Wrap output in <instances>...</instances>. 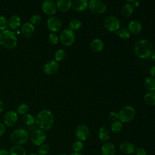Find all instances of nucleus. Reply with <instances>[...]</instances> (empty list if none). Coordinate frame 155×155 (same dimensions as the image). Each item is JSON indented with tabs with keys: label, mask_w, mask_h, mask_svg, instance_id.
Returning <instances> with one entry per match:
<instances>
[{
	"label": "nucleus",
	"mask_w": 155,
	"mask_h": 155,
	"mask_svg": "<svg viewBox=\"0 0 155 155\" xmlns=\"http://www.w3.org/2000/svg\"><path fill=\"white\" fill-rule=\"evenodd\" d=\"M88 7V0H73L71 3L72 8L76 12L85 10Z\"/></svg>",
	"instance_id": "nucleus-16"
},
{
	"label": "nucleus",
	"mask_w": 155,
	"mask_h": 155,
	"mask_svg": "<svg viewBox=\"0 0 155 155\" xmlns=\"http://www.w3.org/2000/svg\"><path fill=\"white\" fill-rule=\"evenodd\" d=\"M108 119L111 121H115L119 119V115L118 113L115 111H111L108 114Z\"/></svg>",
	"instance_id": "nucleus-39"
},
{
	"label": "nucleus",
	"mask_w": 155,
	"mask_h": 155,
	"mask_svg": "<svg viewBox=\"0 0 155 155\" xmlns=\"http://www.w3.org/2000/svg\"><path fill=\"white\" fill-rule=\"evenodd\" d=\"M84 147V144L82 141L76 140L72 144V150L74 152H80Z\"/></svg>",
	"instance_id": "nucleus-35"
},
{
	"label": "nucleus",
	"mask_w": 155,
	"mask_h": 155,
	"mask_svg": "<svg viewBox=\"0 0 155 155\" xmlns=\"http://www.w3.org/2000/svg\"><path fill=\"white\" fill-rule=\"evenodd\" d=\"M48 39H49L50 42L52 44H56L59 41V38L54 33H51L50 34L49 37H48Z\"/></svg>",
	"instance_id": "nucleus-38"
},
{
	"label": "nucleus",
	"mask_w": 155,
	"mask_h": 155,
	"mask_svg": "<svg viewBox=\"0 0 155 155\" xmlns=\"http://www.w3.org/2000/svg\"><path fill=\"white\" fill-rule=\"evenodd\" d=\"M10 155H27V152L25 149L21 145H15L13 146L10 151Z\"/></svg>",
	"instance_id": "nucleus-23"
},
{
	"label": "nucleus",
	"mask_w": 155,
	"mask_h": 155,
	"mask_svg": "<svg viewBox=\"0 0 155 155\" xmlns=\"http://www.w3.org/2000/svg\"><path fill=\"white\" fill-rule=\"evenodd\" d=\"M58 155H67V154H65V153H60V154H59Z\"/></svg>",
	"instance_id": "nucleus-49"
},
{
	"label": "nucleus",
	"mask_w": 155,
	"mask_h": 155,
	"mask_svg": "<svg viewBox=\"0 0 155 155\" xmlns=\"http://www.w3.org/2000/svg\"><path fill=\"white\" fill-rule=\"evenodd\" d=\"M142 27L141 23L137 20H133L130 22L128 25V30L130 33L134 35L139 34L142 30Z\"/></svg>",
	"instance_id": "nucleus-18"
},
{
	"label": "nucleus",
	"mask_w": 155,
	"mask_h": 155,
	"mask_svg": "<svg viewBox=\"0 0 155 155\" xmlns=\"http://www.w3.org/2000/svg\"><path fill=\"white\" fill-rule=\"evenodd\" d=\"M50 151V147L46 143H42L39 146L38 149V154L39 155H47Z\"/></svg>",
	"instance_id": "nucleus-32"
},
{
	"label": "nucleus",
	"mask_w": 155,
	"mask_h": 155,
	"mask_svg": "<svg viewBox=\"0 0 155 155\" xmlns=\"http://www.w3.org/2000/svg\"><path fill=\"white\" fill-rule=\"evenodd\" d=\"M0 155H10L9 151L4 148L0 149Z\"/></svg>",
	"instance_id": "nucleus-42"
},
{
	"label": "nucleus",
	"mask_w": 155,
	"mask_h": 155,
	"mask_svg": "<svg viewBox=\"0 0 155 155\" xmlns=\"http://www.w3.org/2000/svg\"><path fill=\"white\" fill-rule=\"evenodd\" d=\"M145 102L151 106L155 105V91H150L146 93L143 97Z\"/></svg>",
	"instance_id": "nucleus-26"
},
{
	"label": "nucleus",
	"mask_w": 155,
	"mask_h": 155,
	"mask_svg": "<svg viewBox=\"0 0 155 155\" xmlns=\"http://www.w3.org/2000/svg\"><path fill=\"white\" fill-rule=\"evenodd\" d=\"M5 108V105L4 102L0 99V113L2 112L4 110Z\"/></svg>",
	"instance_id": "nucleus-44"
},
{
	"label": "nucleus",
	"mask_w": 155,
	"mask_h": 155,
	"mask_svg": "<svg viewBox=\"0 0 155 155\" xmlns=\"http://www.w3.org/2000/svg\"><path fill=\"white\" fill-rule=\"evenodd\" d=\"M54 120V114L48 110H41L37 114L35 117V122L40 129L44 131L50 130L53 125Z\"/></svg>",
	"instance_id": "nucleus-1"
},
{
	"label": "nucleus",
	"mask_w": 155,
	"mask_h": 155,
	"mask_svg": "<svg viewBox=\"0 0 155 155\" xmlns=\"http://www.w3.org/2000/svg\"><path fill=\"white\" fill-rule=\"evenodd\" d=\"M133 12H134V7L133 5H131L130 3H127L125 5H124L121 10L122 15L125 17L130 16L133 13Z\"/></svg>",
	"instance_id": "nucleus-27"
},
{
	"label": "nucleus",
	"mask_w": 155,
	"mask_h": 155,
	"mask_svg": "<svg viewBox=\"0 0 155 155\" xmlns=\"http://www.w3.org/2000/svg\"><path fill=\"white\" fill-rule=\"evenodd\" d=\"M66 56V53L65 51L61 48V49H58V50H56V51L54 53V58H55V61H56L57 62H60L63 61Z\"/></svg>",
	"instance_id": "nucleus-34"
},
{
	"label": "nucleus",
	"mask_w": 155,
	"mask_h": 155,
	"mask_svg": "<svg viewBox=\"0 0 155 155\" xmlns=\"http://www.w3.org/2000/svg\"><path fill=\"white\" fill-rule=\"evenodd\" d=\"M88 7L91 13L96 15L102 14L107 9L106 5L102 0H91Z\"/></svg>",
	"instance_id": "nucleus-8"
},
{
	"label": "nucleus",
	"mask_w": 155,
	"mask_h": 155,
	"mask_svg": "<svg viewBox=\"0 0 155 155\" xmlns=\"http://www.w3.org/2000/svg\"><path fill=\"white\" fill-rule=\"evenodd\" d=\"M42 18L41 16L39 15H32L30 18V22L32 24H38L41 22Z\"/></svg>",
	"instance_id": "nucleus-37"
},
{
	"label": "nucleus",
	"mask_w": 155,
	"mask_h": 155,
	"mask_svg": "<svg viewBox=\"0 0 155 155\" xmlns=\"http://www.w3.org/2000/svg\"><path fill=\"white\" fill-rule=\"evenodd\" d=\"M46 139V134L44 130L41 129L35 130L30 135V140L36 146H39L44 143Z\"/></svg>",
	"instance_id": "nucleus-9"
},
{
	"label": "nucleus",
	"mask_w": 155,
	"mask_h": 155,
	"mask_svg": "<svg viewBox=\"0 0 155 155\" xmlns=\"http://www.w3.org/2000/svg\"><path fill=\"white\" fill-rule=\"evenodd\" d=\"M136 114L135 109L130 105L122 107L119 111V120L122 123H128L131 122L134 117Z\"/></svg>",
	"instance_id": "nucleus-5"
},
{
	"label": "nucleus",
	"mask_w": 155,
	"mask_h": 155,
	"mask_svg": "<svg viewBox=\"0 0 155 155\" xmlns=\"http://www.w3.org/2000/svg\"><path fill=\"white\" fill-rule=\"evenodd\" d=\"M151 57L152 59L155 62V50L153 51V53H152V54H151Z\"/></svg>",
	"instance_id": "nucleus-46"
},
{
	"label": "nucleus",
	"mask_w": 155,
	"mask_h": 155,
	"mask_svg": "<svg viewBox=\"0 0 155 155\" xmlns=\"http://www.w3.org/2000/svg\"><path fill=\"white\" fill-rule=\"evenodd\" d=\"M136 155H147L146 150L142 148V147H138L135 150Z\"/></svg>",
	"instance_id": "nucleus-40"
},
{
	"label": "nucleus",
	"mask_w": 155,
	"mask_h": 155,
	"mask_svg": "<svg viewBox=\"0 0 155 155\" xmlns=\"http://www.w3.org/2000/svg\"><path fill=\"white\" fill-rule=\"evenodd\" d=\"M134 51L136 54L142 59L150 58L153 51L152 44L147 39H140L136 43Z\"/></svg>",
	"instance_id": "nucleus-2"
},
{
	"label": "nucleus",
	"mask_w": 155,
	"mask_h": 155,
	"mask_svg": "<svg viewBox=\"0 0 155 155\" xmlns=\"http://www.w3.org/2000/svg\"><path fill=\"white\" fill-rule=\"evenodd\" d=\"M75 136L78 140L81 141L86 140L90 136V130L85 124H79L75 128Z\"/></svg>",
	"instance_id": "nucleus-10"
},
{
	"label": "nucleus",
	"mask_w": 155,
	"mask_h": 155,
	"mask_svg": "<svg viewBox=\"0 0 155 155\" xmlns=\"http://www.w3.org/2000/svg\"><path fill=\"white\" fill-rule=\"evenodd\" d=\"M71 0H57L56 4L57 8L60 12H66L71 7Z\"/></svg>",
	"instance_id": "nucleus-20"
},
{
	"label": "nucleus",
	"mask_w": 155,
	"mask_h": 155,
	"mask_svg": "<svg viewBox=\"0 0 155 155\" xmlns=\"http://www.w3.org/2000/svg\"><path fill=\"white\" fill-rule=\"evenodd\" d=\"M104 27L111 32H116L120 26V21L117 18L114 16H108L104 20Z\"/></svg>",
	"instance_id": "nucleus-6"
},
{
	"label": "nucleus",
	"mask_w": 155,
	"mask_h": 155,
	"mask_svg": "<svg viewBox=\"0 0 155 155\" xmlns=\"http://www.w3.org/2000/svg\"><path fill=\"white\" fill-rule=\"evenodd\" d=\"M126 1H127L128 2H135L136 0H126Z\"/></svg>",
	"instance_id": "nucleus-48"
},
{
	"label": "nucleus",
	"mask_w": 155,
	"mask_h": 155,
	"mask_svg": "<svg viewBox=\"0 0 155 155\" xmlns=\"http://www.w3.org/2000/svg\"><path fill=\"white\" fill-rule=\"evenodd\" d=\"M102 155H115L116 148L111 142H105L101 148Z\"/></svg>",
	"instance_id": "nucleus-17"
},
{
	"label": "nucleus",
	"mask_w": 155,
	"mask_h": 155,
	"mask_svg": "<svg viewBox=\"0 0 155 155\" xmlns=\"http://www.w3.org/2000/svg\"><path fill=\"white\" fill-rule=\"evenodd\" d=\"M111 130L115 133H118L120 132L123 128V123L119 119L113 121L111 125Z\"/></svg>",
	"instance_id": "nucleus-28"
},
{
	"label": "nucleus",
	"mask_w": 155,
	"mask_h": 155,
	"mask_svg": "<svg viewBox=\"0 0 155 155\" xmlns=\"http://www.w3.org/2000/svg\"><path fill=\"white\" fill-rule=\"evenodd\" d=\"M98 137L101 141L104 142H108L110 137V130L106 127H101L99 130Z\"/></svg>",
	"instance_id": "nucleus-21"
},
{
	"label": "nucleus",
	"mask_w": 155,
	"mask_h": 155,
	"mask_svg": "<svg viewBox=\"0 0 155 155\" xmlns=\"http://www.w3.org/2000/svg\"><path fill=\"white\" fill-rule=\"evenodd\" d=\"M68 25H69L70 29H71V30H76L79 29L81 27L82 22L79 19H74L71 20L69 22Z\"/></svg>",
	"instance_id": "nucleus-31"
},
{
	"label": "nucleus",
	"mask_w": 155,
	"mask_h": 155,
	"mask_svg": "<svg viewBox=\"0 0 155 155\" xmlns=\"http://www.w3.org/2000/svg\"><path fill=\"white\" fill-rule=\"evenodd\" d=\"M29 139L28 131L24 128H18L14 130L10 136V141L15 145H21L25 143Z\"/></svg>",
	"instance_id": "nucleus-4"
},
{
	"label": "nucleus",
	"mask_w": 155,
	"mask_h": 155,
	"mask_svg": "<svg viewBox=\"0 0 155 155\" xmlns=\"http://www.w3.org/2000/svg\"><path fill=\"white\" fill-rule=\"evenodd\" d=\"M59 69L58 62L55 60H51L47 62L44 66V71L47 75L55 74Z\"/></svg>",
	"instance_id": "nucleus-13"
},
{
	"label": "nucleus",
	"mask_w": 155,
	"mask_h": 155,
	"mask_svg": "<svg viewBox=\"0 0 155 155\" xmlns=\"http://www.w3.org/2000/svg\"><path fill=\"white\" fill-rule=\"evenodd\" d=\"M117 33L118 36L120 38L124 39H127L129 38L130 36V33L129 30L125 28H119L117 31Z\"/></svg>",
	"instance_id": "nucleus-33"
},
{
	"label": "nucleus",
	"mask_w": 155,
	"mask_h": 155,
	"mask_svg": "<svg viewBox=\"0 0 155 155\" xmlns=\"http://www.w3.org/2000/svg\"><path fill=\"white\" fill-rule=\"evenodd\" d=\"M47 25L50 31L54 33L58 31L61 29L62 24L61 20L58 18L56 16H51L48 19Z\"/></svg>",
	"instance_id": "nucleus-14"
},
{
	"label": "nucleus",
	"mask_w": 155,
	"mask_h": 155,
	"mask_svg": "<svg viewBox=\"0 0 155 155\" xmlns=\"http://www.w3.org/2000/svg\"><path fill=\"white\" fill-rule=\"evenodd\" d=\"M0 44L5 48L12 49L17 45V38L15 32L4 30L0 33Z\"/></svg>",
	"instance_id": "nucleus-3"
},
{
	"label": "nucleus",
	"mask_w": 155,
	"mask_h": 155,
	"mask_svg": "<svg viewBox=\"0 0 155 155\" xmlns=\"http://www.w3.org/2000/svg\"><path fill=\"white\" fill-rule=\"evenodd\" d=\"M104 47V42L100 39H94L90 43L91 50L95 52H101L103 50Z\"/></svg>",
	"instance_id": "nucleus-22"
},
{
	"label": "nucleus",
	"mask_w": 155,
	"mask_h": 155,
	"mask_svg": "<svg viewBox=\"0 0 155 155\" xmlns=\"http://www.w3.org/2000/svg\"><path fill=\"white\" fill-rule=\"evenodd\" d=\"M119 149L122 153L127 154H130L133 153L136 150L134 145L131 142H129L127 141H124L121 142L119 145Z\"/></svg>",
	"instance_id": "nucleus-19"
},
{
	"label": "nucleus",
	"mask_w": 155,
	"mask_h": 155,
	"mask_svg": "<svg viewBox=\"0 0 155 155\" xmlns=\"http://www.w3.org/2000/svg\"><path fill=\"white\" fill-rule=\"evenodd\" d=\"M28 155H39L38 153H31L30 154H29Z\"/></svg>",
	"instance_id": "nucleus-47"
},
{
	"label": "nucleus",
	"mask_w": 155,
	"mask_h": 155,
	"mask_svg": "<svg viewBox=\"0 0 155 155\" xmlns=\"http://www.w3.org/2000/svg\"><path fill=\"white\" fill-rule=\"evenodd\" d=\"M144 86L150 91H155V78L151 76L147 77L144 80Z\"/></svg>",
	"instance_id": "nucleus-25"
},
{
	"label": "nucleus",
	"mask_w": 155,
	"mask_h": 155,
	"mask_svg": "<svg viewBox=\"0 0 155 155\" xmlns=\"http://www.w3.org/2000/svg\"><path fill=\"white\" fill-rule=\"evenodd\" d=\"M70 155H83V154L80 152H73Z\"/></svg>",
	"instance_id": "nucleus-45"
},
{
	"label": "nucleus",
	"mask_w": 155,
	"mask_h": 155,
	"mask_svg": "<svg viewBox=\"0 0 155 155\" xmlns=\"http://www.w3.org/2000/svg\"><path fill=\"white\" fill-rule=\"evenodd\" d=\"M28 110H29V107L27 104H21L17 107L16 112L18 114L24 115V114L28 113Z\"/></svg>",
	"instance_id": "nucleus-30"
},
{
	"label": "nucleus",
	"mask_w": 155,
	"mask_h": 155,
	"mask_svg": "<svg viewBox=\"0 0 155 155\" xmlns=\"http://www.w3.org/2000/svg\"><path fill=\"white\" fill-rule=\"evenodd\" d=\"M22 122L27 125H32L35 122V117L30 113H27L22 116Z\"/></svg>",
	"instance_id": "nucleus-29"
},
{
	"label": "nucleus",
	"mask_w": 155,
	"mask_h": 155,
	"mask_svg": "<svg viewBox=\"0 0 155 155\" xmlns=\"http://www.w3.org/2000/svg\"><path fill=\"white\" fill-rule=\"evenodd\" d=\"M8 27V20L4 16L0 15V30H6Z\"/></svg>",
	"instance_id": "nucleus-36"
},
{
	"label": "nucleus",
	"mask_w": 155,
	"mask_h": 155,
	"mask_svg": "<svg viewBox=\"0 0 155 155\" xmlns=\"http://www.w3.org/2000/svg\"><path fill=\"white\" fill-rule=\"evenodd\" d=\"M150 73L151 77L155 78V66H153V67L151 68L150 71Z\"/></svg>",
	"instance_id": "nucleus-43"
},
{
	"label": "nucleus",
	"mask_w": 155,
	"mask_h": 155,
	"mask_svg": "<svg viewBox=\"0 0 155 155\" xmlns=\"http://www.w3.org/2000/svg\"><path fill=\"white\" fill-rule=\"evenodd\" d=\"M6 131V128H5V125L2 124V123H0V137L2 136Z\"/></svg>",
	"instance_id": "nucleus-41"
},
{
	"label": "nucleus",
	"mask_w": 155,
	"mask_h": 155,
	"mask_svg": "<svg viewBox=\"0 0 155 155\" xmlns=\"http://www.w3.org/2000/svg\"><path fill=\"white\" fill-rule=\"evenodd\" d=\"M21 25V19L17 15L12 16L8 20V26L12 30L17 29Z\"/></svg>",
	"instance_id": "nucleus-24"
},
{
	"label": "nucleus",
	"mask_w": 155,
	"mask_h": 155,
	"mask_svg": "<svg viewBox=\"0 0 155 155\" xmlns=\"http://www.w3.org/2000/svg\"><path fill=\"white\" fill-rule=\"evenodd\" d=\"M18 119V114L16 112L10 110L7 111L3 117L4 124L8 127H13L17 122Z\"/></svg>",
	"instance_id": "nucleus-11"
},
{
	"label": "nucleus",
	"mask_w": 155,
	"mask_h": 155,
	"mask_svg": "<svg viewBox=\"0 0 155 155\" xmlns=\"http://www.w3.org/2000/svg\"><path fill=\"white\" fill-rule=\"evenodd\" d=\"M42 11L48 15H53L57 12V6L53 0H45L42 4Z\"/></svg>",
	"instance_id": "nucleus-12"
},
{
	"label": "nucleus",
	"mask_w": 155,
	"mask_h": 155,
	"mask_svg": "<svg viewBox=\"0 0 155 155\" xmlns=\"http://www.w3.org/2000/svg\"><path fill=\"white\" fill-rule=\"evenodd\" d=\"M21 34L25 38L31 37L35 32V27L30 22H25L21 27Z\"/></svg>",
	"instance_id": "nucleus-15"
},
{
	"label": "nucleus",
	"mask_w": 155,
	"mask_h": 155,
	"mask_svg": "<svg viewBox=\"0 0 155 155\" xmlns=\"http://www.w3.org/2000/svg\"><path fill=\"white\" fill-rule=\"evenodd\" d=\"M59 39L64 45L70 46L74 42L75 34L71 29L66 28L61 31Z\"/></svg>",
	"instance_id": "nucleus-7"
}]
</instances>
